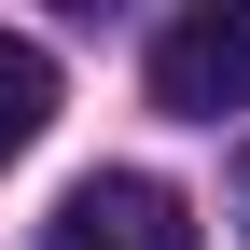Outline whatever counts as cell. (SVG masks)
<instances>
[{
  "instance_id": "4",
  "label": "cell",
  "mask_w": 250,
  "mask_h": 250,
  "mask_svg": "<svg viewBox=\"0 0 250 250\" xmlns=\"http://www.w3.org/2000/svg\"><path fill=\"white\" fill-rule=\"evenodd\" d=\"M236 223H250V181H236Z\"/></svg>"
},
{
  "instance_id": "2",
  "label": "cell",
  "mask_w": 250,
  "mask_h": 250,
  "mask_svg": "<svg viewBox=\"0 0 250 250\" xmlns=\"http://www.w3.org/2000/svg\"><path fill=\"white\" fill-rule=\"evenodd\" d=\"M42 250H195V208H181L167 181H139V167H98V181L56 195Z\"/></svg>"
},
{
  "instance_id": "3",
  "label": "cell",
  "mask_w": 250,
  "mask_h": 250,
  "mask_svg": "<svg viewBox=\"0 0 250 250\" xmlns=\"http://www.w3.org/2000/svg\"><path fill=\"white\" fill-rule=\"evenodd\" d=\"M42 125H56V56L0 28V167H14V153L42 139Z\"/></svg>"
},
{
  "instance_id": "1",
  "label": "cell",
  "mask_w": 250,
  "mask_h": 250,
  "mask_svg": "<svg viewBox=\"0 0 250 250\" xmlns=\"http://www.w3.org/2000/svg\"><path fill=\"white\" fill-rule=\"evenodd\" d=\"M153 111H181V125L250 111V0H208V14H181L153 42Z\"/></svg>"
}]
</instances>
